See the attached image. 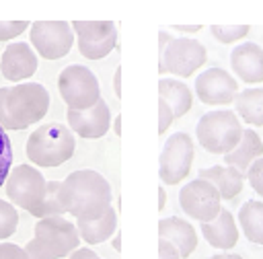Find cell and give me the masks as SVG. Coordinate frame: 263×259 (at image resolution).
Segmentation results:
<instances>
[{
  "instance_id": "obj_33",
  "label": "cell",
  "mask_w": 263,
  "mask_h": 259,
  "mask_svg": "<svg viewBox=\"0 0 263 259\" xmlns=\"http://www.w3.org/2000/svg\"><path fill=\"white\" fill-rule=\"evenodd\" d=\"M158 259H181V255L168 240L158 238Z\"/></svg>"
},
{
  "instance_id": "obj_8",
  "label": "cell",
  "mask_w": 263,
  "mask_h": 259,
  "mask_svg": "<svg viewBox=\"0 0 263 259\" xmlns=\"http://www.w3.org/2000/svg\"><path fill=\"white\" fill-rule=\"evenodd\" d=\"M6 197L14 208H21L29 212L31 216H37L45 191H47V181L43 179L41 171H37L33 164H18L10 169V175L4 183Z\"/></svg>"
},
{
  "instance_id": "obj_6",
  "label": "cell",
  "mask_w": 263,
  "mask_h": 259,
  "mask_svg": "<svg viewBox=\"0 0 263 259\" xmlns=\"http://www.w3.org/2000/svg\"><path fill=\"white\" fill-rule=\"evenodd\" d=\"M242 132L245 130L240 125L238 115L230 109H216L203 113L195 127V136L201 148L208 150L210 154H222V156L230 154L238 146Z\"/></svg>"
},
{
  "instance_id": "obj_15",
  "label": "cell",
  "mask_w": 263,
  "mask_h": 259,
  "mask_svg": "<svg viewBox=\"0 0 263 259\" xmlns=\"http://www.w3.org/2000/svg\"><path fill=\"white\" fill-rule=\"evenodd\" d=\"M37 66H39L37 53L29 43H23V41L10 43L0 55V72L10 82L21 84L23 80L31 78L37 72Z\"/></svg>"
},
{
  "instance_id": "obj_7",
  "label": "cell",
  "mask_w": 263,
  "mask_h": 259,
  "mask_svg": "<svg viewBox=\"0 0 263 259\" xmlns=\"http://www.w3.org/2000/svg\"><path fill=\"white\" fill-rule=\"evenodd\" d=\"M58 90L68 111H86L101 101V86L92 70L80 64L66 66L58 76Z\"/></svg>"
},
{
  "instance_id": "obj_12",
  "label": "cell",
  "mask_w": 263,
  "mask_h": 259,
  "mask_svg": "<svg viewBox=\"0 0 263 259\" xmlns=\"http://www.w3.org/2000/svg\"><path fill=\"white\" fill-rule=\"evenodd\" d=\"M179 206L181 210L201 224L216 220V216L222 212V197L218 189L203 179H193L179 191Z\"/></svg>"
},
{
  "instance_id": "obj_19",
  "label": "cell",
  "mask_w": 263,
  "mask_h": 259,
  "mask_svg": "<svg viewBox=\"0 0 263 259\" xmlns=\"http://www.w3.org/2000/svg\"><path fill=\"white\" fill-rule=\"evenodd\" d=\"M199 179L210 181L222 199H236L245 187V173L236 171L234 166H224V164H214L208 169L199 171Z\"/></svg>"
},
{
  "instance_id": "obj_36",
  "label": "cell",
  "mask_w": 263,
  "mask_h": 259,
  "mask_svg": "<svg viewBox=\"0 0 263 259\" xmlns=\"http://www.w3.org/2000/svg\"><path fill=\"white\" fill-rule=\"evenodd\" d=\"M113 92H115L117 99L121 97V66H117L115 74H113Z\"/></svg>"
},
{
  "instance_id": "obj_31",
  "label": "cell",
  "mask_w": 263,
  "mask_h": 259,
  "mask_svg": "<svg viewBox=\"0 0 263 259\" xmlns=\"http://www.w3.org/2000/svg\"><path fill=\"white\" fill-rule=\"evenodd\" d=\"M173 121H175V115H173L171 107H168L162 99H158V134H160V136L166 134V130L171 127Z\"/></svg>"
},
{
  "instance_id": "obj_28",
  "label": "cell",
  "mask_w": 263,
  "mask_h": 259,
  "mask_svg": "<svg viewBox=\"0 0 263 259\" xmlns=\"http://www.w3.org/2000/svg\"><path fill=\"white\" fill-rule=\"evenodd\" d=\"M10 166H12V144H10L8 134L0 127V187L8 179Z\"/></svg>"
},
{
  "instance_id": "obj_1",
  "label": "cell",
  "mask_w": 263,
  "mask_h": 259,
  "mask_svg": "<svg viewBox=\"0 0 263 259\" xmlns=\"http://www.w3.org/2000/svg\"><path fill=\"white\" fill-rule=\"evenodd\" d=\"M66 214L76 220L101 218L111 208V185L109 181L92 169L72 171L60 189Z\"/></svg>"
},
{
  "instance_id": "obj_9",
  "label": "cell",
  "mask_w": 263,
  "mask_h": 259,
  "mask_svg": "<svg viewBox=\"0 0 263 259\" xmlns=\"http://www.w3.org/2000/svg\"><path fill=\"white\" fill-rule=\"evenodd\" d=\"M29 39L37 55L45 60H60L68 55L76 37L72 25L66 21H37L29 27Z\"/></svg>"
},
{
  "instance_id": "obj_17",
  "label": "cell",
  "mask_w": 263,
  "mask_h": 259,
  "mask_svg": "<svg viewBox=\"0 0 263 259\" xmlns=\"http://www.w3.org/2000/svg\"><path fill=\"white\" fill-rule=\"evenodd\" d=\"M158 238L168 240L181 255V259L191 257V253L197 247V232L191 226V222L171 216V218H162L158 220Z\"/></svg>"
},
{
  "instance_id": "obj_14",
  "label": "cell",
  "mask_w": 263,
  "mask_h": 259,
  "mask_svg": "<svg viewBox=\"0 0 263 259\" xmlns=\"http://www.w3.org/2000/svg\"><path fill=\"white\" fill-rule=\"evenodd\" d=\"M66 119L70 125V132L84 140H99L103 138L111 127V111L109 105L101 99L92 109L86 111H66Z\"/></svg>"
},
{
  "instance_id": "obj_18",
  "label": "cell",
  "mask_w": 263,
  "mask_h": 259,
  "mask_svg": "<svg viewBox=\"0 0 263 259\" xmlns=\"http://www.w3.org/2000/svg\"><path fill=\"white\" fill-rule=\"evenodd\" d=\"M201 234H203V238L214 249H222V251H228V249L236 247V243H238V226H236V220L224 208L216 216V220L201 224Z\"/></svg>"
},
{
  "instance_id": "obj_20",
  "label": "cell",
  "mask_w": 263,
  "mask_h": 259,
  "mask_svg": "<svg viewBox=\"0 0 263 259\" xmlns=\"http://www.w3.org/2000/svg\"><path fill=\"white\" fill-rule=\"evenodd\" d=\"M259 158H263V140L255 130H245L238 146L224 156V162L226 166H234L236 171L247 173L249 166Z\"/></svg>"
},
{
  "instance_id": "obj_22",
  "label": "cell",
  "mask_w": 263,
  "mask_h": 259,
  "mask_svg": "<svg viewBox=\"0 0 263 259\" xmlns=\"http://www.w3.org/2000/svg\"><path fill=\"white\" fill-rule=\"evenodd\" d=\"M76 228L80 234V240L86 245H99L105 243L109 236L117 232V212L111 206L101 218L95 220H76Z\"/></svg>"
},
{
  "instance_id": "obj_26",
  "label": "cell",
  "mask_w": 263,
  "mask_h": 259,
  "mask_svg": "<svg viewBox=\"0 0 263 259\" xmlns=\"http://www.w3.org/2000/svg\"><path fill=\"white\" fill-rule=\"evenodd\" d=\"M210 31L216 37V41L228 45V43H236V41L245 39L249 35L251 27L249 25H212Z\"/></svg>"
},
{
  "instance_id": "obj_27",
  "label": "cell",
  "mask_w": 263,
  "mask_h": 259,
  "mask_svg": "<svg viewBox=\"0 0 263 259\" xmlns=\"http://www.w3.org/2000/svg\"><path fill=\"white\" fill-rule=\"evenodd\" d=\"M18 228V212L16 208L0 197V240H6L12 236Z\"/></svg>"
},
{
  "instance_id": "obj_40",
  "label": "cell",
  "mask_w": 263,
  "mask_h": 259,
  "mask_svg": "<svg viewBox=\"0 0 263 259\" xmlns=\"http://www.w3.org/2000/svg\"><path fill=\"white\" fill-rule=\"evenodd\" d=\"M113 249H115V251H119V249H121V234H119V232H115V234H113Z\"/></svg>"
},
{
  "instance_id": "obj_16",
  "label": "cell",
  "mask_w": 263,
  "mask_h": 259,
  "mask_svg": "<svg viewBox=\"0 0 263 259\" xmlns=\"http://www.w3.org/2000/svg\"><path fill=\"white\" fill-rule=\"evenodd\" d=\"M230 66L234 74L247 84L263 82V47L257 43H240L230 53Z\"/></svg>"
},
{
  "instance_id": "obj_23",
  "label": "cell",
  "mask_w": 263,
  "mask_h": 259,
  "mask_svg": "<svg viewBox=\"0 0 263 259\" xmlns=\"http://www.w3.org/2000/svg\"><path fill=\"white\" fill-rule=\"evenodd\" d=\"M234 113L249 125H263V88H245L234 99Z\"/></svg>"
},
{
  "instance_id": "obj_10",
  "label": "cell",
  "mask_w": 263,
  "mask_h": 259,
  "mask_svg": "<svg viewBox=\"0 0 263 259\" xmlns=\"http://www.w3.org/2000/svg\"><path fill=\"white\" fill-rule=\"evenodd\" d=\"M193 156L195 150L189 134L175 132L173 136H168L160 154V181L164 185H179L181 181H185L191 173Z\"/></svg>"
},
{
  "instance_id": "obj_32",
  "label": "cell",
  "mask_w": 263,
  "mask_h": 259,
  "mask_svg": "<svg viewBox=\"0 0 263 259\" xmlns=\"http://www.w3.org/2000/svg\"><path fill=\"white\" fill-rule=\"evenodd\" d=\"M0 259H27V253L14 243H0Z\"/></svg>"
},
{
  "instance_id": "obj_30",
  "label": "cell",
  "mask_w": 263,
  "mask_h": 259,
  "mask_svg": "<svg viewBox=\"0 0 263 259\" xmlns=\"http://www.w3.org/2000/svg\"><path fill=\"white\" fill-rule=\"evenodd\" d=\"M31 25L27 21H0V41H8L18 37L23 31H27Z\"/></svg>"
},
{
  "instance_id": "obj_35",
  "label": "cell",
  "mask_w": 263,
  "mask_h": 259,
  "mask_svg": "<svg viewBox=\"0 0 263 259\" xmlns=\"http://www.w3.org/2000/svg\"><path fill=\"white\" fill-rule=\"evenodd\" d=\"M171 29L177 31V33H189V35H193V33H199L201 31V25H173Z\"/></svg>"
},
{
  "instance_id": "obj_13",
  "label": "cell",
  "mask_w": 263,
  "mask_h": 259,
  "mask_svg": "<svg viewBox=\"0 0 263 259\" xmlns=\"http://www.w3.org/2000/svg\"><path fill=\"white\" fill-rule=\"evenodd\" d=\"M195 92L205 105H234L238 95L236 78L224 68H208L195 78Z\"/></svg>"
},
{
  "instance_id": "obj_25",
  "label": "cell",
  "mask_w": 263,
  "mask_h": 259,
  "mask_svg": "<svg viewBox=\"0 0 263 259\" xmlns=\"http://www.w3.org/2000/svg\"><path fill=\"white\" fill-rule=\"evenodd\" d=\"M60 189H62V181H47L45 199H43V203H41V208H39L35 218L41 220V218H53V216H64L66 214Z\"/></svg>"
},
{
  "instance_id": "obj_2",
  "label": "cell",
  "mask_w": 263,
  "mask_h": 259,
  "mask_svg": "<svg viewBox=\"0 0 263 259\" xmlns=\"http://www.w3.org/2000/svg\"><path fill=\"white\" fill-rule=\"evenodd\" d=\"M49 92L39 82H21L0 88V127L21 132L45 117Z\"/></svg>"
},
{
  "instance_id": "obj_24",
  "label": "cell",
  "mask_w": 263,
  "mask_h": 259,
  "mask_svg": "<svg viewBox=\"0 0 263 259\" xmlns=\"http://www.w3.org/2000/svg\"><path fill=\"white\" fill-rule=\"evenodd\" d=\"M238 222L242 234L251 243L263 245V201L247 199L238 210Z\"/></svg>"
},
{
  "instance_id": "obj_3",
  "label": "cell",
  "mask_w": 263,
  "mask_h": 259,
  "mask_svg": "<svg viewBox=\"0 0 263 259\" xmlns=\"http://www.w3.org/2000/svg\"><path fill=\"white\" fill-rule=\"evenodd\" d=\"M33 232L35 236L23 247L27 259H64L70 257L80 245L76 224L64 216L37 220Z\"/></svg>"
},
{
  "instance_id": "obj_11",
  "label": "cell",
  "mask_w": 263,
  "mask_h": 259,
  "mask_svg": "<svg viewBox=\"0 0 263 259\" xmlns=\"http://www.w3.org/2000/svg\"><path fill=\"white\" fill-rule=\"evenodd\" d=\"M70 25L78 51L86 60H101L117 47V25L111 21H74Z\"/></svg>"
},
{
  "instance_id": "obj_39",
  "label": "cell",
  "mask_w": 263,
  "mask_h": 259,
  "mask_svg": "<svg viewBox=\"0 0 263 259\" xmlns=\"http://www.w3.org/2000/svg\"><path fill=\"white\" fill-rule=\"evenodd\" d=\"M111 123H113V132L119 136V134H121V115H117V117H115Z\"/></svg>"
},
{
  "instance_id": "obj_34",
  "label": "cell",
  "mask_w": 263,
  "mask_h": 259,
  "mask_svg": "<svg viewBox=\"0 0 263 259\" xmlns=\"http://www.w3.org/2000/svg\"><path fill=\"white\" fill-rule=\"evenodd\" d=\"M68 259H103V257H99L92 249H86V247H82V249H80V247H78V249H76Z\"/></svg>"
},
{
  "instance_id": "obj_29",
  "label": "cell",
  "mask_w": 263,
  "mask_h": 259,
  "mask_svg": "<svg viewBox=\"0 0 263 259\" xmlns=\"http://www.w3.org/2000/svg\"><path fill=\"white\" fill-rule=\"evenodd\" d=\"M245 177H247L251 189H253L257 195L263 197V158L255 160V162L249 166V171L245 173Z\"/></svg>"
},
{
  "instance_id": "obj_5",
  "label": "cell",
  "mask_w": 263,
  "mask_h": 259,
  "mask_svg": "<svg viewBox=\"0 0 263 259\" xmlns=\"http://www.w3.org/2000/svg\"><path fill=\"white\" fill-rule=\"evenodd\" d=\"M208 62V49L201 41L191 37H171L166 31L158 33V72L189 78Z\"/></svg>"
},
{
  "instance_id": "obj_38",
  "label": "cell",
  "mask_w": 263,
  "mask_h": 259,
  "mask_svg": "<svg viewBox=\"0 0 263 259\" xmlns=\"http://www.w3.org/2000/svg\"><path fill=\"white\" fill-rule=\"evenodd\" d=\"M208 259H242L238 253H218V255H212Z\"/></svg>"
},
{
  "instance_id": "obj_21",
  "label": "cell",
  "mask_w": 263,
  "mask_h": 259,
  "mask_svg": "<svg viewBox=\"0 0 263 259\" xmlns=\"http://www.w3.org/2000/svg\"><path fill=\"white\" fill-rule=\"evenodd\" d=\"M158 99H162L171 107L175 119L189 113L191 105H193L191 88L185 82L175 80V78H160L158 80Z\"/></svg>"
},
{
  "instance_id": "obj_37",
  "label": "cell",
  "mask_w": 263,
  "mask_h": 259,
  "mask_svg": "<svg viewBox=\"0 0 263 259\" xmlns=\"http://www.w3.org/2000/svg\"><path fill=\"white\" fill-rule=\"evenodd\" d=\"M164 206H166V191H164V187H158V210L162 212Z\"/></svg>"
},
{
  "instance_id": "obj_4",
  "label": "cell",
  "mask_w": 263,
  "mask_h": 259,
  "mask_svg": "<svg viewBox=\"0 0 263 259\" xmlns=\"http://www.w3.org/2000/svg\"><path fill=\"white\" fill-rule=\"evenodd\" d=\"M76 138L64 123H43L27 138V158L35 166H60L74 156Z\"/></svg>"
}]
</instances>
